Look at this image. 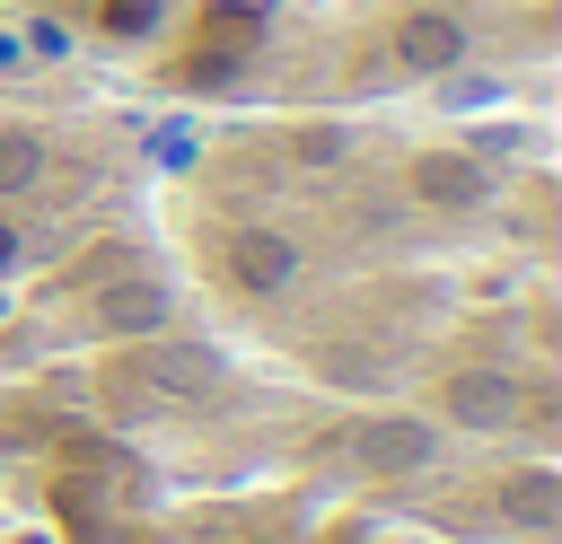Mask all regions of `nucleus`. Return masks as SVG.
Here are the masks:
<instances>
[{"label":"nucleus","mask_w":562,"mask_h":544,"mask_svg":"<svg viewBox=\"0 0 562 544\" xmlns=\"http://www.w3.org/2000/svg\"><path fill=\"white\" fill-rule=\"evenodd\" d=\"M492 518L509 535H553L562 526V465L527 456V465H501L492 474Z\"/></svg>","instance_id":"obj_8"},{"label":"nucleus","mask_w":562,"mask_h":544,"mask_svg":"<svg viewBox=\"0 0 562 544\" xmlns=\"http://www.w3.org/2000/svg\"><path fill=\"white\" fill-rule=\"evenodd\" d=\"M158 26V0H97V35H114V44H140Z\"/></svg>","instance_id":"obj_13"},{"label":"nucleus","mask_w":562,"mask_h":544,"mask_svg":"<svg viewBox=\"0 0 562 544\" xmlns=\"http://www.w3.org/2000/svg\"><path fill=\"white\" fill-rule=\"evenodd\" d=\"M386 53H395L404 79H457V70L474 61V26H465L457 9H404V18L386 26Z\"/></svg>","instance_id":"obj_6"},{"label":"nucleus","mask_w":562,"mask_h":544,"mask_svg":"<svg viewBox=\"0 0 562 544\" xmlns=\"http://www.w3.org/2000/svg\"><path fill=\"white\" fill-rule=\"evenodd\" d=\"M439 421L430 412H360L351 421V465L369 474V483H413V474H430L439 465Z\"/></svg>","instance_id":"obj_5"},{"label":"nucleus","mask_w":562,"mask_h":544,"mask_svg":"<svg viewBox=\"0 0 562 544\" xmlns=\"http://www.w3.org/2000/svg\"><path fill=\"white\" fill-rule=\"evenodd\" d=\"M316 377L369 395V386H386V351H369V342H325V351H316Z\"/></svg>","instance_id":"obj_11"},{"label":"nucleus","mask_w":562,"mask_h":544,"mask_svg":"<svg viewBox=\"0 0 562 544\" xmlns=\"http://www.w3.org/2000/svg\"><path fill=\"white\" fill-rule=\"evenodd\" d=\"M404 202L430 211V219H474V211L492 202V158H483V149H457V140L413 149V158H404Z\"/></svg>","instance_id":"obj_2"},{"label":"nucleus","mask_w":562,"mask_h":544,"mask_svg":"<svg viewBox=\"0 0 562 544\" xmlns=\"http://www.w3.org/2000/svg\"><path fill=\"white\" fill-rule=\"evenodd\" d=\"M211 263H220V281H228L237 298H281V290H299V272H307L299 237L272 228V219H237V228H220Z\"/></svg>","instance_id":"obj_1"},{"label":"nucleus","mask_w":562,"mask_h":544,"mask_svg":"<svg viewBox=\"0 0 562 544\" xmlns=\"http://www.w3.org/2000/svg\"><path fill=\"white\" fill-rule=\"evenodd\" d=\"M342 158H351V132H342V123H299V132H290V167L334 175Z\"/></svg>","instance_id":"obj_12"},{"label":"nucleus","mask_w":562,"mask_h":544,"mask_svg":"<svg viewBox=\"0 0 562 544\" xmlns=\"http://www.w3.org/2000/svg\"><path fill=\"white\" fill-rule=\"evenodd\" d=\"M176 325V290L158 281V272H114L97 298H88V333H105V342H149V333H167Z\"/></svg>","instance_id":"obj_7"},{"label":"nucleus","mask_w":562,"mask_h":544,"mask_svg":"<svg viewBox=\"0 0 562 544\" xmlns=\"http://www.w3.org/2000/svg\"><path fill=\"white\" fill-rule=\"evenodd\" d=\"M44 175H53V140H44L35 123H0V202L35 193Z\"/></svg>","instance_id":"obj_10"},{"label":"nucleus","mask_w":562,"mask_h":544,"mask_svg":"<svg viewBox=\"0 0 562 544\" xmlns=\"http://www.w3.org/2000/svg\"><path fill=\"white\" fill-rule=\"evenodd\" d=\"M18 254H26V237H18V219H0V281L18 272Z\"/></svg>","instance_id":"obj_14"},{"label":"nucleus","mask_w":562,"mask_h":544,"mask_svg":"<svg viewBox=\"0 0 562 544\" xmlns=\"http://www.w3.org/2000/svg\"><path fill=\"white\" fill-rule=\"evenodd\" d=\"M518 395H527V377L518 369H501V360H465V369H448L439 377V430H465V439H501V430H518Z\"/></svg>","instance_id":"obj_4"},{"label":"nucleus","mask_w":562,"mask_h":544,"mask_svg":"<svg viewBox=\"0 0 562 544\" xmlns=\"http://www.w3.org/2000/svg\"><path fill=\"white\" fill-rule=\"evenodd\" d=\"M149 404H211L220 395V377H228V360L211 351V342H184L176 325L167 333H149V342H132V369H123Z\"/></svg>","instance_id":"obj_3"},{"label":"nucleus","mask_w":562,"mask_h":544,"mask_svg":"<svg viewBox=\"0 0 562 544\" xmlns=\"http://www.w3.org/2000/svg\"><path fill=\"white\" fill-rule=\"evenodd\" d=\"M255 35H263V18L255 9H220V18H202L193 26V61H184V79L202 88V79H228V70H246V53H255Z\"/></svg>","instance_id":"obj_9"}]
</instances>
